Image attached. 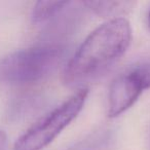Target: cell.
<instances>
[{
  "mask_svg": "<svg viewBox=\"0 0 150 150\" xmlns=\"http://www.w3.org/2000/svg\"><path fill=\"white\" fill-rule=\"evenodd\" d=\"M144 91L141 82L129 69L119 74L109 88L108 116L112 118L122 114L137 102Z\"/></svg>",
  "mask_w": 150,
  "mask_h": 150,
  "instance_id": "277c9868",
  "label": "cell"
},
{
  "mask_svg": "<svg viewBox=\"0 0 150 150\" xmlns=\"http://www.w3.org/2000/svg\"><path fill=\"white\" fill-rule=\"evenodd\" d=\"M84 5L100 17L108 18L110 20L123 18L134 9L136 2L133 1H88Z\"/></svg>",
  "mask_w": 150,
  "mask_h": 150,
  "instance_id": "5b68a950",
  "label": "cell"
},
{
  "mask_svg": "<svg viewBox=\"0 0 150 150\" xmlns=\"http://www.w3.org/2000/svg\"><path fill=\"white\" fill-rule=\"evenodd\" d=\"M64 50L60 44L54 43L16 50L0 62V79L16 86L43 80L61 64Z\"/></svg>",
  "mask_w": 150,
  "mask_h": 150,
  "instance_id": "7a4b0ae2",
  "label": "cell"
},
{
  "mask_svg": "<svg viewBox=\"0 0 150 150\" xmlns=\"http://www.w3.org/2000/svg\"><path fill=\"white\" fill-rule=\"evenodd\" d=\"M88 93V88H80L59 106L40 117L16 141L13 150L44 149L81 112Z\"/></svg>",
  "mask_w": 150,
  "mask_h": 150,
  "instance_id": "3957f363",
  "label": "cell"
},
{
  "mask_svg": "<svg viewBox=\"0 0 150 150\" xmlns=\"http://www.w3.org/2000/svg\"><path fill=\"white\" fill-rule=\"evenodd\" d=\"M148 26L150 28V11H149V13H148Z\"/></svg>",
  "mask_w": 150,
  "mask_h": 150,
  "instance_id": "9c48e42d",
  "label": "cell"
},
{
  "mask_svg": "<svg viewBox=\"0 0 150 150\" xmlns=\"http://www.w3.org/2000/svg\"><path fill=\"white\" fill-rule=\"evenodd\" d=\"M6 145H7L6 134L0 129V150H6Z\"/></svg>",
  "mask_w": 150,
  "mask_h": 150,
  "instance_id": "ba28073f",
  "label": "cell"
},
{
  "mask_svg": "<svg viewBox=\"0 0 150 150\" xmlns=\"http://www.w3.org/2000/svg\"><path fill=\"white\" fill-rule=\"evenodd\" d=\"M70 2L68 1H39L36 2L32 11V20L34 23L40 24L48 21L62 13Z\"/></svg>",
  "mask_w": 150,
  "mask_h": 150,
  "instance_id": "8992f818",
  "label": "cell"
},
{
  "mask_svg": "<svg viewBox=\"0 0 150 150\" xmlns=\"http://www.w3.org/2000/svg\"><path fill=\"white\" fill-rule=\"evenodd\" d=\"M129 70L141 82L144 90L146 91L150 88V58L139 61L136 64L132 65Z\"/></svg>",
  "mask_w": 150,
  "mask_h": 150,
  "instance_id": "52a82bcc",
  "label": "cell"
},
{
  "mask_svg": "<svg viewBox=\"0 0 150 150\" xmlns=\"http://www.w3.org/2000/svg\"><path fill=\"white\" fill-rule=\"evenodd\" d=\"M132 41L131 24L125 18L105 22L83 40L67 64L63 81L79 86L108 71L127 50Z\"/></svg>",
  "mask_w": 150,
  "mask_h": 150,
  "instance_id": "6da1fadb",
  "label": "cell"
}]
</instances>
